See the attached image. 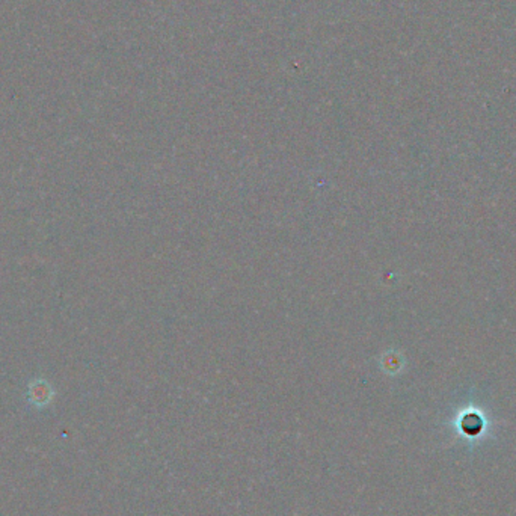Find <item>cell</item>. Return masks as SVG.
<instances>
[{"label": "cell", "mask_w": 516, "mask_h": 516, "mask_svg": "<svg viewBox=\"0 0 516 516\" xmlns=\"http://www.w3.org/2000/svg\"><path fill=\"white\" fill-rule=\"evenodd\" d=\"M482 426H483V423L480 420V417L476 414H469L464 420H462V430H464L467 435H471V436L477 435L482 430Z\"/></svg>", "instance_id": "6da1fadb"}]
</instances>
